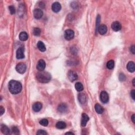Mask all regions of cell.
Segmentation results:
<instances>
[{
    "label": "cell",
    "instance_id": "cell-31",
    "mask_svg": "<svg viewBox=\"0 0 135 135\" xmlns=\"http://www.w3.org/2000/svg\"><path fill=\"white\" fill-rule=\"evenodd\" d=\"M100 15H98L97 16V28L98 29V28L99 27V23H100Z\"/></svg>",
    "mask_w": 135,
    "mask_h": 135
},
{
    "label": "cell",
    "instance_id": "cell-26",
    "mask_svg": "<svg viewBox=\"0 0 135 135\" xmlns=\"http://www.w3.org/2000/svg\"><path fill=\"white\" fill-rule=\"evenodd\" d=\"M40 124L42 125V126H47L49 124V121L48 120H47V119H43L40 121Z\"/></svg>",
    "mask_w": 135,
    "mask_h": 135
},
{
    "label": "cell",
    "instance_id": "cell-13",
    "mask_svg": "<svg viewBox=\"0 0 135 135\" xmlns=\"http://www.w3.org/2000/svg\"><path fill=\"white\" fill-rule=\"evenodd\" d=\"M61 9V5L59 2H55L52 5V10L55 13L59 12Z\"/></svg>",
    "mask_w": 135,
    "mask_h": 135
},
{
    "label": "cell",
    "instance_id": "cell-25",
    "mask_svg": "<svg viewBox=\"0 0 135 135\" xmlns=\"http://www.w3.org/2000/svg\"><path fill=\"white\" fill-rule=\"evenodd\" d=\"M33 34L35 36H39L41 34V30L38 28H35L33 29Z\"/></svg>",
    "mask_w": 135,
    "mask_h": 135
},
{
    "label": "cell",
    "instance_id": "cell-7",
    "mask_svg": "<svg viewBox=\"0 0 135 135\" xmlns=\"http://www.w3.org/2000/svg\"><path fill=\"white\" fill-rule=\"evenodd\" d=\"M46 62L42 59L40 60L37 63V70H39V71H44V70L46 68Z\"/></svg>",
    "mask_w": 135,
    "mask_h": 135
},
{
    "label": "cell",
    "instance_id": "cell-6",
    "mask_svg": "<svg viewBox=\"0 0 135 135\" xmlns=\"http://www.w3.org/2000/svg\"><path fill=\"white\" fill-rule=\"evenodd\" d=\"M100 99L102 102L103 103H107L109 101V96L107 92L105 91H102L100 95Z\"/></svg>",
    "mask_w": 135,
    "mask_h": 135
},
{
    "label": "cell",
    "instance_id": "cell-36",
    "mask_svg": "<svg viewBox=\"0 0 135 135\" xmlns=\"http://www.w3.org/2000/svg\"><path fill=\"white\" fill-rule=\"evenodd\" d=\"M131 120H132V122H133L134 124H135V115H134V114L132 116V117H131Z\"/></svg>",
    "mask_w": 135,
    "mask_h": 135
},
{
    "label": "cell",
    "instance_id": "cell-10",
    "mask_svg": "<svg viewBox=\"0 0 135 135\" xmlns=\"http://www.w3.org/2000/svg\"><path fill=\"white\" fill-rule=\"evenodd\" d=\"M111 28H112V29L114 31H119L121 29V25L118 21H115V22H113L112 24H111Z\"/></svg>",
    "mask_w": 135,
    "mask_h": 135
},
{
    "label": "cell",
    "instance_id": "cell-27",
    "mask_svg": "<svg viewBox=\"0 0 135 135\" xmlns=\"http://www.w3.org/2000/svg\"><path fill=\"white\" fill-rule=\"evenodd\" d=\"M9 10H10V12L11 14H14L15 13V9L14 7L13 6H10L9 7Z\"/></svg>",
    "mask_w": 135,
    "mask_h": 135
},
{
    "label": "cell",
    "instance_id": "cell-15",
    "mask_svg": "<svg viewBox=\"0 0 135 135\" xmlns=\"http://www.w3.org/2000/svg\"><path fill=\"white\" fill-rule=\"evenodd\" d=\"M42 108V105L41 103L39 102H37L33 104L32 106L33 110L35 112H39Z\"/></svg>",
    "mask_w": 135,
    "mask_h": 135
},
{
    "label": "cell",
    "instance_id": "cell-28",
    "mask_svg": "<svg viewBox=\"0 0 135 135\" xmlns=\"http://www.w3.org/2000/svg\"><path fill=\"white\" fill-rule=\"evenodd\" d=\"M12 132L14 134L18 135L19 134V130L18 129L17 127L14 126L12 128Z\"/></svg>",
    "mask_w": 135,
    "mask_h": 135
},
{
    "label": "cell",
    "instance_id": "cell-11",
    "mask_svg": "<svg viewBox=\"0 0 135 135\" xmlns=\"http://www.w3.org/2000/svg\"><path fill=\"white\" fill-rule=\"evenodd\" d=\"M97 30L101 35H104L107 32V27L105 24H101L99 26Z\"/></svg>",
    "mask_w": 135,
    "mask_h": 135
},
{
    "label": "cell",
    "instance_id": "cell-34",
    "mask_svg": "<svg viewBox=\"0 0 135 135\" xmlns=\"http://www.w3.org/2000/svg\"><path fill=\"white\" fill-rule=\"evenodd\" d=\"M130 51H131V52L132 53V54H135V46H132V47H131V48H130Z\"/></svg>",
    "mask_w": 135,
    "mask_h": 135
},
{
    "label": "cell",
    "instance_id": "cell-3",
    "mask_svg": "<svg viewBox=\"0 0 135 135\" xmlns=\"http://www.w3.org/2000/svg\"><path fill=\"white\" fill-rule=\"evenodd\" d=\"M27 70V65L24 63H19L16 66V70L20 74L24 73Z\"/></svg>",
    "mask_w": 135,
    "mask_h": 135
},
{
    "label": "cell",
    "instance_id": "cell-17",
    "mask_svg": "<svg viewBox=\"0 0 135 135\" xmlns=\"http://www.w3.org/2000/svg\"><path fill=\"white\" fill-rule=\"evenodd\" d=\"M127 69L130 72H134L135 71V63L132 61H130L127 64Z\"/></svg>",
    "mask_w": 135,
    "mask_h": 135
},
{
    "label": "cell",
    "instance_id": "cell-21",
    "mask_svg": "<svg viewBox=\"0 0 135 135\" xmlns=\"http://www.w3.org/2000/svg\"><path fill=\"white\" fill-rule=\"evenodd\" d=\"M19 39L22 41H25L28 39V35L27 32H22L19 35Z\"/></svg>",
    "mask_w": 135,
    "mask_h": 135
},
{
    "label": "cell",
    "instance_id": "cell-35",
    "mask_svg": "<svg viewBox=\"0 0 135 135\" xmlns=\"http://www.w3.org/2000/svg\"><path fill=\"white\" fill-rule=\"evenodd\" d=\"M39 5H40V7H41V8L43 9L44 8V6H45V4H44V3H43V2H40Z\"/></svg>",
    "mask_w": 135,
    "mask_h": 135
},
{
    "label": "cell",
    "instance_id": "cell-16",
    "mask_svg": "<svg viewBox=\"0 0 135 135\" xmlns=\"http://www.w3.org/2000/svg\"><path fill=\"white\" fill-rule=\"evenodd\" d=\"M58 110L61 113H65L68 110L67 106L65 103H61L60 105H59Z\"/></svg>",
    "mask_w": 135,
    "mask_h": 135
},
{
    "label": "cell",
    "instance_id": "cell-22",
    "mask_svg": "<svg viewBox=\"0 0 135 135\" xmlns=\"http://www.w3.org/2000/svg\"><path fill=\"white\" fill-rule=\"evenodd\" d=\"M66 126H67L66 124L63 121H59L56 123V128L59 129H65V128Z\"/></svg>",
    "mask_w": 135,
    "mask_h": 135
},
{
    "label": "cell",
    "instance_id": "cell-37",
    "mask_svg": "<svg viewBox=\"0 0 135 135\" xmlns=\"http://www.w3.org/2000/svg\"><path fill=\"white\" fill-rule=\"evenodd\" d=\"M69 134H70V135H74V134L72 132H68L67 133H65V135H69Z\"/></svg>",
    "mask_w": 135,
    "mask_h": 135
},
{
    "label": "cell",
    "instance_id": "cell-1",
    "mask_svg": "<svg viewBox=\"0 0 135 135\" xmlns=\"http://www.w3.org/2000/svg\"><path fill=\"white\" fill-rule=\"evenodd\" d=\"M22 86L21 83L15 80H11L9 83V89L12 94H18L22 90Z\"/></svg>",
    "mask_w": 135,
    "mask_h": 135
},
{
    "label": "cell",
    "instance_id": "cell-19",
    "mask_svg": "<svg viewBox=\"0 0 135 135\" xmlns=\"http://www.w3.org/2000/svg\"><path fill=\"white\" fill-rule=\"evenodd\" d=\"M94 108H95V110L96 111V112L98 113V114H101V113H102L104 111V109L100 105H99V103L96 104Z\"/></svg>",
    "mask_w": 135,
    "mask_h": 135
},
{
    "label": "cell",
    "instance_id": "cell-18",
    "mask_svg": "<svg viewBox=\"0 0 135 135\" xmlns=\"http://www.w3.org/2000/svg\"><path fill=\"white\" fill-rule=\"evenodd\" d=\"M1 130L2 133L4 135H9L10 134V130L6 126L4 125H2L1 127Z\"/></svg>",
    "mask_w": 135,
    "mask_h": 135
},
{
    "label": "cell",
    "instance_id": "cell-9",
    "mask_svg": "<svg viewBox=\"0 0 135 135\" xmlns=\"http://www.w3.org/2000/svg\"><path fill=\"white\" fill-rule=\"evenodd\" d=\"M43 15V11H42L41 9H35L33 11V15L34 17L36 19H40L42 16Z\"/></svg>",
    "mask_w": 135,
    "mask_h": 135
},
{
    "label": "cell",
    "instance_id": "cell-14",
    "mask_svg": "<svg viewBox=\"0 0 135 135\" xmlns=\"http://www.w3.org/2000/svg\"><path fill=\"white\" fill-rule=\"evenodd\" d=\"M78 99L80 103L81 104H84L87 102V96L84 93H80L78 94Z\"/></svg>",
    "mask_w": 135,
    "mask_h": 135
},
{
    "label": "cell",
    "instance_id": "cell-8",
    "mask_svg": "<svg viewBox=\"0 0 135 135\" xmlns=\"http://www.w3.org/2000/svg\"><path fill=\"white\" fill-rule=\"evenodd\" d=\"M68 77L69 79L70 80V81L71 82L74 81L75 80H77L78 78V76L77 73L74 71H73L71 70H70L68 72Z\"/></svg>",
    "mask_w": 135,
    "mask_h": 135
},
{
    "label": "cell",
    "instance_id": "cell-20",
    "mask_svg": "<svg viewBox=\"0 0 135 135\" xmlns=\"http://www.w3.org/2000/svg\"><path fill=\"white\" fill-rule=\"evenodd\" d=\"M37 47L39 50L41 52H44L46 50V48L43 42L42 41H39L37 43Z\"/></svg>",
    "mask_w": 135,
    "mask_h": 135
},
{
    "label": "cell",
    "instance_id": "cell-38",
    "mask_svg": "<svg viewBox=\"0 0 135 135\" xmlns=\"http://www.w3.org/2000/svg\"><path fill=\"white\" fill-rule=\"evenodd\" d=\"M135 79H134L133 80H132V84L133 86L135 87Z\"/></svg>",
    "mask_w": 135,
    "mask_h": 135
},
{
    "label": "cell",
    "instance_id": "cell-2",
    "mask_svg": "<svg viewBox=\"0 0 135 135\" xmlns=\"http://www.w3.org/2000/svg\"><path fill=\"white\" fill-rule=\"evenodd\" d=\"M37 80L41 83H48L51 80V76L50 73L47 71H40L36 75Z\"/></svg>",
    "mask_w": 135,
    "mask_h": 135
},
{
    "label": "cell",
    "instance_id": "cell-23",
    "mask_svg": "<svg viewBox=\"0 0 135 135\" xmlns=\"http://www.w3.org/2000/svg\"><path fill=\"white\" fill-rule=\"evenodd\" d=\"M75 88L77 90V91L79 92L82 91L84 90V86L80 82H77L75 84Z\"/></svg>",
    "mask_w": 135,
    "mask_h": 135
},
{
    "label": "cell",
    "instance_id": "cell-33",
    "mask_svg": "<svg viewBox=\"0 0 135 135\" xmlns=\"http://www.w3.org/2000/svg\"><path fill=\"white\" fill-rule=\"evenodd\" d=\"M0 111H1V116L3 115L4 113V111H5V110H4V108L2 106L0 107Z\"/></svg>",
    "mask_w": 135,
    "mask_h": 135
},
{
    "label": "cell",
    "instance_id": "cell-12",
    "mask_svg": "<svg viewBox=\"0 0 135 135\" xmlns=\"http://www.w3.org/2000/svg\"><path fill=\"white\" fill-rule=\"evenodd\" d=\"M89 120V118L86 113H82L81 120V125L82 127H85L87 125V122Z\"/></svg>",
    "mask_w": 135,
    "mask_h": 135
},
{
    "label": "cell",
    "instance_id": "cell-30",
    "mask_svg": "<svg viewBox=\"0 0 135 135\" xmlns=\"http://www.w3.org/2000/svg\"><path fill=\"white\" fill-rule=\"evenodd\" d=\"M119 79L120 81H124L126 80L125 75L123 73H120L119 76Z\"/></svg>",
    "mask_w": 135,
    "mask_h": 135
},
{
    "label": "cell",
    "instance_id": "cell-5",
    "mask_svg": "<svg viewBox=\"0 0 135 135\" xmlns=\"http://www.w3.org/2000/svg\"><path fill=\"white\" fill-rule=\"evenodd\" d=\"M16 57L18 59H22L24 57V49L23 47L19 48L16 52Z\"/></svg>",
    "mask_w": 135,
    "mask_h": 135
},
{
    "label": "cell",
    "instance_id": "cell-32",
    "mask_svg": "<svg viewBox=\"0 0 135 135\" xmlns=\"http://www.w3.org/2000/svg\"><path fill=\"white\" fill-rule=\"evenodd\" d=\"M130 95H131V98H132L134 100H135V90H132L130 92Z\"/></svg>",
    "mask_w": 135,
    "mask_h": 135
},
{
    "label": "cell",
    "instance_id": "cell-4",
    "mask_svg": "<svg viewBox=\"0 0 135 135\" xmlns=\"http://www.w3.org/2000/svg\"><path fill=\"white\" fill-rule=\"evenodd\" d=\"M64 37L65 40H68V41H70V40L73 39L74 37V32L73 30L71 29L67 30L65 32V34H64Z\"/></svg>",
    "mask_w": 135,
    "mask_h": 135
},
{
    "label": "cell",
    "instance_id": "cell-24",
    "mask_svg": "<svg viewBox=\"0 0 135 135\" xmlns=\"http://www.w3.org/2000/svg\"><path fill=\"white\" fill-rule=\"evenodd\" d=\"M115 66V62L113 60H110L107 63V67L109 69H112L114 68Z\"/></svg>",
    "mask_w": 135,
    "mask_h": 135
},
{
    "label": "cell",
    "instance_id": "cell-29",
    "mask_svg": "<svg viewBox=\"0 0 135 135\" xmlns=\"http://www.w3.org/2000/svg\"><path fill=\"white\" fill-rule=\"evenodd\" d=\"M37 135H47V132H46L43 130H39L37 131Z\"/></svg>",
    "mask_w": 135,
    "mask_h": 135
}]
</instances>
